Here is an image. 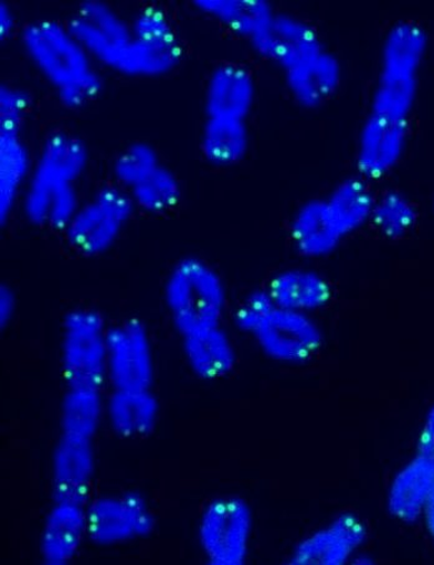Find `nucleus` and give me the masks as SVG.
Returning <instances> with one entry per match:
<instances>
[{
  "label": "nucleus",
  "instance_id": "5",
  "mask_svg": "<svg viewBox=\"0 0 434 565\" xmlns=\"http://www.w3.org/2000/svg\"><path fill=\"white\" fill-rule=\"evenodd\" d=\"M166 300L173 324L187 334L218 328L226 305L219 274L198 257L182 258L168 277Z\"/></svg>",
  "mask_w": 434,
  "mask_h": 565
},
{
  "label": "nucleus",
  "instance_id": "22",
  "mask_svg": "<svg viewBox=\"0 0 434 565\" xmlns=\"http://www.w3.org/2000/svg\"><path fill=\"white\" fill-rule=\"evenodd\" d=\"M433 486L434 459L420 455L395 478L389 498L390 512L404 522L416 521Z\"/></svg>",
  "mask_w": 434,
  "mask_h": 565
},
{
  "label": "nucleus",
  "instance_id": "25",
  "mask_svg": "<svg viewBox=\"0 0 434 565\" xmlns=\"http://www.w3.org/2000/svg\"><path fill=\"white\" fill-rule=\"evenodd\" d=\"M194 6L250 41L266 31L275 17L273 7L265 0H197Z\"/></svg>",
  "mask_w": 434,
  "mask_h": 565
},
{
  "label": "nucleus",
  "instance_id": "34",
  "mask_svg": "<svg viewBox=\"0 0 434 565\" xmlns=\"http://www.w3.org/2000/svg\"><path fill=\"white\" fill-rule=\"evenodd\" d=\"M420 455L434 459V407L430 411L420 438Z\"/></svg>",
  "mask_w": 434,
  "mask_h": 565
},
{
  "label": "nucleus",
  "instance_id": "32",
  "mask_svg": "<svg viewBox=\"0 0 434 565\" xmlns=\"http://www.w3.org/2000/svg\"><path fill=\"white\" fill-rule=\"evenodd\" d=\"M272 296L267 291L251 294L235 315V323L241 331L253 333L264 316L275 308Z\"/></svg>",
  "mask_w": 434,
  "mask_h": 565
},
{
  "label": "nucleus",
  "instance_id": "13",
  "mask_svg": "<svg viewBox=\"0 0 434 565\" xmlns=\"http://www.w3.org/2000/svg\"><path fill=\"white\" fill-rule=\"evenodd\" d=\"M156 529V519L139 493L120 498H99L86 511V534L102 545L147 537Z\"/></svg>",
  "mask_w": 434,
  "mask_h": 565
},
{
  "label": "nucleus",
  "instance_id": "28",
  "mask_svg": "<svg viewBox=\"0 0 434 565\" xmlns=\"http://www.w3.org/2000/svg\"><path fill=\"white\" fill-rule=\"evenodd\" d=\"M417 220L416 207L399 191H388L374 201L371 223L391 241L406 236L417 224Z\"/></svg>",
  "mask_w": 434,
  "mask_h": 565
},
{
  "label": "nucleus",
  "instance_id": "18",
  "mask_svg": "<svg viewBox=\"0 0 434 565\" xmlns=\"http://www.w3.org/2000/svg\"><path fill=\"white\" fill-rule=\"evenodd\" d=\"M86 534V512L83 505L55 502L44 522L41 553L45 564L70 563L81 548Z\"/></svg>",
  "mask_w": 434,
  "mask_h": 565
},
{
  "label": "nucleus",
  "instance_id": "11",
  "mask_svg": "<svg viewBox=\"0 0 434 565\" xmlns=\"http://www.w3.org/2000/svg\"><path fill=\"white\" fill-rule=\"evenodd\" d=\"M260 349L278 362L300 365L310 361L322 344V333L304 312L275 308L253 331Z\"/></svg>",
  "mask_w": 434,
  "mask_h": 565
},
{
  "label": "nucleus",
  "instance_id": "15",
  "mask_svg": "<svg viewBox=\"0 0 434 565\" xmlns=\"http://www.w3.org/2000/svg\"><path fill=\"white\" fill-rule=\"evenodd\" d=\"M95 471L93 439L62 435L53 458L52 492L55 502H88Z\"/></svg>",
  "mask_w": 434,
  "mask_h": 565
},
{
  "label": "nucleus",
  "instance_id": "29",
  "mask_svg": "<svg viewBox=\"0 0 434 565\" xmlns=\"http://www.w3.org/2000/svg\"><path fill=\"white\" fill-rule=\"evenodd\" d=\"M135 206L150 214H161L177 206L181 186L173 172L160 166L142 183L129 190Z\"/></svg>",
  "mask_w": 434,
  "mask_h": 565
},
{
  "label": "nucleus",
  "instance_id": "3",
  "mask_svg": "<svg viewBox=\"0 0 434 565\" xmlns=\"http://www.w3.org/2000/svg\"><path fill=\"white\" fill-rule=\"evenodd\" d=\"M24 51L56 92L65 108L78 110L103 90L93 57L66 25L43 19L29 23L21 34Z\"/></svg>",
  "mask_w": 434,
  "mask_h": 565
},
{
  "label": "nucleus",
  "instance_id": "14",
  "mask_svg": "<svg viewBox=\"0 0 434 565\" xmlns=\"http://www.w3.org/2000/svg\"><path fill=\"white\" fill-rule=\"evenodd\" d=\"M255 52L286 72L325 52L315 29L287 14H275L262 34L250 41Z\"/></svg>",
  "mask_w": 434,
  "mask_h": 565
},
{
  "label": "nucleus",
  "instance_id": "35",
  "mask_svg": "<svg viewBox=\"0 0 434 565\" xmlns=\"http://www.w3.org/2000/svg\"><path fill=\"white\" fill-rule=\"evenodd\" d=\"M17 19L12 8L7 3L0 4V38L2 41L9 40L15 31Z\"/></svg>",
  "mask_w": 434,
  "mask_h": 565
},
{
  "label": "nucleus",
  "instance_id": "16",
  "mask_svg": "<svg viewBox=\"0 0 434 565\" xmlns=\"http://www.w3.org/2000/svg\"><path fill=\"white\" fill-rule=\"evenodd\" d=\"M368 540V529L352 513H342L329 526L298 543L288 564L342 565Z\"/></svg>",
  "mask_w": 434,
  "mask_h": 565
},
{
  "label": "nucleus",
  "instance_id": "2",
  "mask_svg": "<svg viewBox=\"0 0 434 565\" xmlns=\"http://www.w3.org/2000/svg\"><path fill=\"white\" fill-rule=\"evenodd\" d=\"M88 160L85 143L71 134L54 132L45 138L25 186L23 210L29 223L65 232L81 207L75 184Z\"/></svg>",
  "mask_w": 434,
  "mask_h": 565
},
{
  "label": "nucleus",
  "instance_id": "23",
  "mask_svg": "<svg viewBox=\"0 0 434 565\" xmlns=\"http://www.w3.org/2000/svg\"><path fill=\"white\" fill-rule=\"evenodd\" d=\"M32 174L31 156L22 134L0 132V223L11 217L18 196Z\"/></svg>",
  "mask_w": 434,
  "mask_h": 565
},
{
  "label": "nucleus",
  "instance_id": "12",
  "mask_svg": "<svg viewBox=\"0 0 434 565\" xmlns=\"http://www.w3.org/2000/svg\"><path fill=\"white\" fill-rule=\"evenodd\" d=\"M108 379L114 390L148 391L154 382V359L149 333L137 319L108 331Z\"/></svg>",
  "mask_w": 434,
  "mask_h": 565
},
{
  "label": "nucleus",
  "instance_id": "31",
  "mask_svg": "<svg viewBox=\"0 0 434 565\" xmlns=\"http://www.w3.org/2000/svg\"><path fill=\"white\" fill-rule=\"evenodd\" d=\"M32 98L17 86H0V132L21 134Z\"/></svg>",
  "mask_w": 434,
  "mask_h": 565
},
{
  "label": "nucleus",
  "instance_id": "9",
  "mask_svg": "<svg viewBox=\"0 0 434 565\" xmlns=\"http://www.w3.org/2000/svg\"><path fill=\"white\" fill-rule=\"evenodd\" d=\"M253 513L237 497L219 498L201 515L199 539L211 565H243L248 554Z\"/></svg>",
  "mask_w": 434,
  "mask_h": 565
},
{
  "label": "nucleus",
  "instance_id": "7",
  "mask_svg": "<svg viewBox=\"0 0 434 565\" xmlns=\"http://www.w3.org/2000/svg\"><path fill=\"white\" fill-rule=\"evenodd\" d=\"M137 207L129 191L105 186L81 205L65 228L67 242L85 256H99L118 242Z\"/></svg>",
  "mask_w": 434,
  "mask_h": 565
},
{
  "label": "nucleus",
  "instance_id": "4",
  "mask_svg": "<svg viewBox=\"0 0 434 565\" xmlns=\"http://www.w3.org/2000/svg\"><path fill=\"white\" fill-rule=\"evenodd\" d=\"M374 201L362 178L346 179L329 198L308 201L292 223L296 250L314 258L332 254L345 237L371 222Z\"/></svg>",
  "mask_w": 434,
  "mask_h": 565
},
{
  "label": "nucleus",
  "instance_id": "19",
  "mask_svg": "<svg viewBox=\"0 0 434 565\" xmlns=\"http://www.w3.org/2000/svg\"><path fill=\"white\" fill-rule=\"evenodd\" d=\"M340 83V63L326 51L286 72L288 90L307 109L320 107L335 94Z\"/></svg>",
  "mask_w": 434,
  "mask_h": 565
},
{
  "label": "nucleus",
  "instance_id": "26",
  "mask_svg": "<svg viewBox=\"0 0 434 565\" xmlns=\"http://www.w3.org/2000/svg\"><path fill=\"white\" fill-rule=\"evenodd\" d=\"M248 130L245 120L208 118L201 136L202 154L212 166L231 167L246 156Z\"/></svg>",
  "mask_w": 434,
  "mask_h": 565
},
{
  "label": "nucleus",
  "instance_id": "10",
  "mask_svg": "<svg viewBox=\"0 0 434 565\" xmlns=\"http://www.w3.org/2000/svg\"><path fill=\"white\" fill-rule=\"evenodd\" d=\"M93 60L119 71L134 41L131 24L100 0H85L66 24Z\"/></svg>",
  "mask_w": 434,
  "mask_h": 565
},
{
  "label": "nucleus",
  "instance_id": "33",
  "mask_svg": "<svg viewBox=\"0 0 434 565\" xmlns=\"http://www.w3.org/2000/svg\"><path fill=\"white\" fill-rule=\"evenodd\" d=\"M17 299L11 287L2 285L0 287V324L2 328L13 319L15 312Z\"/></svg>",
  "mask_w": 434,
  "mask_h": 565
},
{
  "label": "nucleus",
  "instance_id": "1",
  "mask_svg": "<svg viewBox=\"0 0 434 565\" xmlns=\"http://www.w3.org/2000/svg\"><path fill=\"white\" fill-rule=\"evenodd\" d=\"M428 38L412 22L395 24L383 45L378 88L361 131L356 164L364 180L389 175L407 147L410 115Z\"/></svg>",
  "mask_w": 434,
  "mask_h": 565
},
{
  "label": "nucleus",
  "instance_id": "20",
  "mask_svg": "<svg viewBox=\"0 0 434 565\" xmlns=\"http://www.w3.org/2000/svg\"><path fill=\"white\" fill-rule=\"evenodd\" d=\"M182 348L190 369L202 380L223 379L236 365L233 343L220 326L182 337Z\"/></svg>",
  "mask_w": 434,
  "mask_h": 565
},
{
  "label": "nucleus",
  "instance_id": "27",
  "mask_svg": "<svg viewBox=\"0 0 434 565\" xmlns=\"http://www.w3.org/2000/svg\"><path fill=\"white\" fill-rule=\"evenodd\" d=\"M102 415L100 391L67 388L62 402V435L93 439Z\"/></svg>",
  "mask_w": 434,
  "mask_h": 565
},
{
  "label": "nucleus",
  "instance_id": "21",
  "mask_svg": "<svg viewBox=\"0 0 434 565\" xmlns=\"http://www.w3.org/2000/svg\"><path fill=\"white\" fill-rule=\"evenodd\" d=\"M267 292L277 308L304 313L324 308L332 294L321 275L296 269L276 275Z\"/></svg>",
  "mask_w": 434,
  "mask_h": 565
},
{
  "label": "nucleus",
  "instance_id": "30",
  "mask_svg": "<svg viewBox=\"0 0 434 565\" xmlns=\"http://www.w3.org/2000/svg\"><path fill=\"white\" fill-rule=\"evenodd\" d=\"M160 167L158 152L147 142H134L115 159L114 175L121 188L131 190Z\"/></svg>",
  "mask_w": 434,
  "mask_h": 565
},
{
  "label": "nucleus",
  "instance_id": "8",
  "mask_svg": "<svg viewBox=\"0 0 434 565\" xmlns=\"http://www.w3.org/2000/svg\"><path fill=\"white\" fill-rule=\"evenodd\" d=\"M134 41L118 71L135 78H156L179 65L182 47L166 12L147 8L131 23Z\"/></svg>",
  "mask_w": 434,
  "mask_h": 565
},
{
  "label": "nucleus",
  "instance_id": "24",
  "mask_svg": "<svg viewBox=\"0 0 434 565\" xmlns=\"http://www.w3.org/2000/svg\"><path fill=\"white\" fill-rule=\"evenodd\" d=\"M114 433L124 438L144 437L157 425L159 404L148 391L115 390L108 402Z\"/></svg>",
  "mask_w": 434,
  "mask_h": 565
},
{
  "label": "nucleus",
  "instance_id": "17",
  "mask_svg": "<svg viewBox=\"0 0 434 565\" xmlns=\"http://www.w3.org/2000/svg\"><path fill=\"white\" fill-rule=\"evenodd\" d=\"M255 102L253 75L237 64H223L212 72L207 86L208 118L245 120Z\"/></svg>",
  "mask_w": 434,
  "mask_h": 565
},
{
  "label": "nucleus",
  "instance_id": "6",
  "mask_svg": "<svg viewBox=\"0 0 434 565\" xmlns=\"http://www.w3.org/2000/svg\"><path fill=\"white\" fill-rule=\"evenodd\" d=\"M108 331L94 310H74L65 316L62 367L67 388L100 391L108 379Z\"/></svg>",
  "mask_w": 434,
  "mask_h": 565
}]
</instances>
